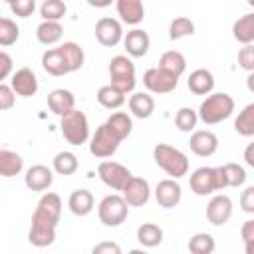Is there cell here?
Masks as SVG:
<instances>
[{
	"instance_id": "cell-22",
	"label": "cell",
	"mask_w": 254,
	"mask_h": 254,
	"mask_svg": "<svg viewBox=\"0 0 254 254\" xmlns=\"http://www.w3.org/2000/svg\"><path fill=\"white\" fill-rule=\"evenodd\" d=\"M42 67L50 73V75H65L69 73L67 69V64H65V58L64 54L60 52V48H52V50H46L44 56H42Z\"/></svg>"
},
{
	"instance_id": "cell-47",
	"label": "cell",
	"mask_w": 254,
	"mask_h": 254,
	"mask_svg": "<svg viewBox=\"0 0 254 254\" xmlns=\"http://www.w3.org/2000/svg\"><path fill=\"white\" fill-rule=\"evenodd\" d=\"M91 252H93V254H119L121 248H119V244H115V242H99V244L93 246Z\"/></svg>"
},
{
	"instance_id": "cell-35",
	"label": "cell",
	"mask_w": 254,
	"mask_h": 254,
	"mask_svg": "<svg viewBox=\"0 0 254 254\" xmlns=\"http://www.w3.org/2000/svg\"><path fill=\"white\" fill-rule=\"evenodd\" d=\"M216 248L214 238L208 232H196L190 240H189V250L192 254H212Z\"/></svg>"
},
{
	"instance_id": "cell-50",
	"label": "cell",
	"mask_w": 254,
	"mask_h": 254,
	"mask_svg": "<svg viewBox=\"0 0 254 254\" xmlns=\"http://www.w3.org/2000/svg\"><path fill=\"white\" fill-rule=\"evenodd\" d=\"M248 4H250V6H254V0H248Z\"/></svg>"
},
{
	"instance_id": "cell-19",
	"label": "cell",
	"mask_w": 254,
	"mask_h": 254,
	"mask_svg": "<svg viewBox=\"0 0 254 254\" xmlns=\"http://www.w3.org/2000/svg\"><path fill=\"white\" fill-rule=\"evenodd\" d=\"M115 6H117V14H119L121 22L129 24V26H137L145 18L143 0H115Z\"/></svg>"
},
{
	"instance_id": "cell-16",
	"label": "cell",
	"mask_w": 254,
	"mask_h": 254,
	"mask_svg": "<svg viewBox=\"0 0 254 254\" xmlns=\"http://www.w3.org/2000/svg\"><path fill=\"white\" fill-rule=\"evenodd\" d=\"M189 147L198 157H210L218 149V137L212 131H208V129H200V131H194L190 135Z\"/></svg>"
},
{
	"instance_id": "cell-41",
	"label": "cell",
	"mask_w": 254,
	"mask_h": 254,
	"mask_svg": "<svg viewBox=\"0 0 254 254\" xmlns=\"http://www.w3.org/2000/svg\"><path fill=\"white\" fill-rule=\"evenodd\" d=\"M10 10L18 18H28L36 10V0H14V2H10Z\"/></svg>"
},
{
	"instance_id": "cell-37",
	"label": "cell",
	"mask_w": 254,
	"mask_h": 254,
	"mask_svg": "<svg viewBox=\"0 0 254 254\" xmlns=\"http://www.w3.org/2000/svg\"><path fill=\"white\" fill-rule=\"evenodd\" d=\"M196 123H198V115H196V111L190 109V107H181V109L177 111V115H175V125H177V129L183 131V133L194 131Z\"/></svg>"
},
{
	"instance_id": "cell-4",
	"label": "cell",
	"mask_w": 254,
	"mask_h": 254,
	"mask_svg": "<svg viewBox=\"0 0 254 254\" xmlns=\"http://www.w3.org/2000/svg\"><path fill=\"white\" fill-rule=\"evenodd\" d=\"M60 131H62L64 139L73 147H79V145L87 143V139H89V123H87L85 113L73 107L71 111L62 115Z\"/></svg>"
},
{
	"instance_id": "cell-51",
	"label": "cell",
	"mask_w": 254,
	"mask_h": 254,
	"mask_svg": "<svg viewBox=\"0 0 254 254\" xmlns=\"http://www.w3.org/2000/svg\"><path fill=\"white\" fill-rule=\"evenodd\" d=\"M4 2H8V4H10V2H14V0H4Z\"/></svg>"
},
{
	"instance_id": "cell-38",
	"label": "cell",
	"mask_w": 254,
	"mask_h": 254,
	"mask_svg": "<svg viewBox=\"0 0 254 254\" xmlns=\"http://www.w3.org/2000/svg\"><path fill=\"white\" fill-rule=\"evenodd\" d=\"M18 38H20V28L16 26V22L10 18H0V46L2 48L14 46Z\"/></svg>"
},
{
	"instance_id": "cell-10",
	"label": "cell",
	"mask_w": 254,
	"mask_h": 254,
	"mask_svg": "<svg viewBox=\"0 0 254 254\" xmlns=\"http://www.w3.org/2000/svg\"><path fill=\"white\" fill-rule=\"evenodd\" d=\"M97 175L103 185H107L113 190H121L125 187V183L129 181L131 171L117 161H101L97 167Z\"/></svg>"
},
{
	"instance_id": "cell-20",
	"label": "cell",
	"mask_w": 254,
	"mask_h": 254,
	"mask_svg": "<svg viewBox=\"0 0 254 254\" xmlns=\"http://www.w3.org/2000/svg\"><path fill=\"white\" fill-rule=\"evenodd\" d=\"M187 85H189V89H190L194 95H208V93L214 89V75H212L208 69L198 67V69L190 71Z\"/></svg>"
},
{
	"instance_id": "cell-2",
	"label": "cell",
	"mask_w": 254,
	"mask_h": 254,
	"mask_svg": "<svg viewBox=\"0 0 254 254\" xmlns=\"http://www.w3.org/2000/svg\"><path fill=\"white\" fill-rule=\"evenodd\" d=\"M234 111V99L228 93H210L200 103L196 115L204 125H216L224 119H228Z\"/></svg>"
},
{
	"instance_id": "cell-6",
	"label": "cell",
	"mask_w": 254,
	"mask_h": 254,
	"mask_svg": "<svg viewBox=\"0 0 254 254\" xmlns=\"http://www.w3.org/2000/svg\"><path fill=\"white\" fill-rule=\"evenodd\" d=\"M109 79L111 85L121 89L125 95L135 89V65L127 56H115L109 62Z\"/></svg>"
},
{
	"instance_id": "cell-46",
	"label": "cell",
	"mask_w": 254,
	"mask_h": 254,
	"mask_svg": "<svg viewBox=\"0 0 254 254\" xmlns=\"http://www.w3.org/2000/svg\"><path fill=\"white\" fill-rule=\"evenodd\" d=\"M240 206L244 212L252 214L254 212V187H246L242 196H240Z\"/></svg>"
},
{
	"instance_id": "cell-39",
	"label": "cell",
	"mask_w": 254,
	"mask_h": 254,
	"mask_svg": "<svg viewBox=\"0 0 254 254\" xmlns=\"http://www.w3.org/2000/svg\"><path fill=\"white\" fill-rule=\"evenodd\" d=\"M65 2L64 0H44L40 6V14L44 20H56L60 22L65 16Z\"/></svg>"
},
{
	"instance_id": "cell-13",
	"label": "cell",
	"mask_w": 254,
	"mask_h": 254,
	"mask_svg": "<svg viewBox=\"0 0 254 254\" xmlns=\"http://www.w3.org/2000/svg\"><path fill=\"white\" fill-rule=\"evenodd\" d=\"M232 216V200L226 194H216L206 204V218L214 226H224Z\"/></svg>"
},
{
	"instance_id": "cell-32",
	"label": "cell",
	"mask_w": 254,
	"mask_h": 254,
	"mask_svg": "<svg viewBox=\"0 0 254 254\" xmlns=\"http://www.w3.org/2000/svg\"><path fill=\"white\" fill-rule=\"evenodd\" d=\"M218 169H220V177L224 181V187L238 189V187H242L246 183V171L238 163H226V165H222Z\"/></svg>"
},
{
	"instance_id": "cell-40",
	"label": "cell",
	"mask_w": 254,
	"mask_h": 254,
	"mask_svg": "<svg viewBox=\"0 0 254 254\" xmlns=\"http://www.w3.org/2000/svg\"><path fill=\"white\" fill-rule=\"evenodd\" d=\"M107 123H109L113 129H117L123 139H127V137L131 135V131H133V121H131V117H129L125 111H115V113H111V115L107 117Z\"/></svg>"
},
{
	"instance_id": "cell-43",
	"label": "cell",
	"mask_w": 254,
	"mask_h": 254,
	"mask_svg": "<svg viewBox=\"0 0 254 254\" xmlns=\"http://www.w3.org/2000/svg\"><path fill=\"white\" fill-rule=\"evenodd\" d=\"M16 103V93L10 85H6L4 81H0V111H8L12 109Z\"/></svg>"
},
{
	"instance_id": "cell-52",
	"label": "cell",
	"mask_w": 254,
	"mask_h": 254,
	"mask_svg": "<svg viewBox=\"0 0 254 254\" xmlns=\"http://www.w3.org/2000/svg\"><path fill=\"white\" fill-rule=\"evenodd\" d=\"M0 18H2V16H0Z\"/></svg>"
},
{
	"instance_id": "cell-17",
	"label": "cell",
	"mask_w": 254,
	"mask_h": 254,
	"mask_svg": "<svg viewBox=\"0 0 254 254\" xmlns=\"http://www.w3.org/2000/svg\"><path fill=\"white\" fill-rule=\"evenodd\" d=\"M24 183L30 190H36V192H42V190H48L54 183V173L50 167L46 165H32L26 175H24Z\"/></svg>"
},
{
	"instance_id": "cell-24",
	"label": "cell",
	"mask_w": 254,
	"mask_h": 254,
	"mask_svg": "<svg viewBox=\"0 0 254 254\" xmlns=\"http://www.w3.org/2000/svg\"><path fill=\"white\" fill-rule=\"evenodd\" d=\"M129 111L137 117V119H147L153 115L155 111V99L153 95L149 93H143V91H137L129 97Z\"/></svg>"
},
{
	"instance_id": "cell-15",
	"label": "cell",
	"mask_w": 254,
	"mask_h": 254,
	"mask_svg": "<svg viewBox=\"0 0 254 254\" xmlns=\"http://www.w3.org/2000/svg\"><path fill=\"white\" fill-rule=\"evenodd\" d=\"M155 198H157L159 206L175 208L181 202V198H183V190H181V185L177 183V179H163V181H159V185L155 189Z\"/></svg>"
},
{
	"instance_id": "cell-7",
	"label": "cell",
	"mask_w": 254,
	"mask_h": 254,
	"mask_svg": "<svg viewBox=\"0 0 254 254\" xmlns=\"http://www.w3.org/2000/svg\"><path fill=\"white\" fill-rule=\"evenodd\" d=\"M190 190L196 196H206L212 194L214 190H222L224 181L220 177V169L218 167H198L192 175H190Z\"/></svg>"
},
{
	"instance_id": "cell-49",
	"label": "cell",
	"mask_w": 254,
	"mask_h": 254,
	"mask_svg": "<svg viewBox=\"0 0 254 254\" xmlns=\"http://www.w3.org/2000/svg\"><path fill=\"white\" fill-rule=\"evenodd\" d=\"M111 2L113 0H87V4L93 8H107V6H111Z\"/></svg>"
},
{
	"instance_id": "cell-29",
	"label": "cell",
	"mask_w": 254,
	"mask_h": 254,
	"mask_svg": "<svg viewBox=\"0 0 254 254\" xmlns=\"http://www.w3.org/2000/svg\"><path fill=\"white\" fill-rule=\"evenodd\" d=\"M97 101L101 107L105 109H117L125 103V93L121 89H117L115 85H101L97 89Z\"/></svg>"
},
{
	"instance_id": "cell-42",
	"label": "cell",
	"mask_w": 254,
	"mask_h": 254,
	"mask_svg": "<svg viewBox=\"0 0 254 254\" xmlns=\"http://www.w3.org/2000/svg\"><path fill=\"white\" fill-rule=\"evenodd\" d=\"M238 64H240L242 69L254 71V46L252 44H244V48H240V52H238Z\"/></svg>"
},
{
	"instance_id": "cell-33",
	"label": "cell",
	"mask_w": 254,
	"mask_h": 254,
	"mask_svg": "<svg viewBox=\"0 0 254 254\" xmlns=\"http://www.w3.org/2000/svg\"><path fill=\"white\" fill-rule=\"evenodd\" d=\"M234 131L242 137L254 135V103H248L234 119Z\"/></svg>"
},
{
	"instance_id": "cell-34",
	"label": "cell",
	"mask_w": 254,
	"mask_h": 254,
	"mask_svg": "<svg viewBox=\"0 0 254 254\" xmlns=\"http://www.w3.org/2000/svg\"><path fill=\"white\" fill-rule=\"evenodd\" d=\"M54 171L58 175H64V177H69L77 171L79 163H77V157L71 153V151H60L56 157H54Z\"/></svg>"
},
{
	"instance_id": "cell-25",
	"label": "cell",
	"mask_w": 254,
	"mask_h": 254,
	"mask_svg": "<svg viewBox=\"0 0 254 254\" xmlns=\"http://www.w3.org/2000/svg\"><path fill=\"white\" fill-rule=\"evenodd\" d=\"M64 36V26L56 20H44L38 28H36V38L40 44L44 46H52V44H58Z\"/></svg>"
},
{
	"instance_id": "cell-14",
	"label": "cell",
	"mask_w": 254,
	"mask_h": 254,
	"mask_svg": "<svg viewBox=\"0 0 254 254\" xmlns=\"http://www.w3.org/2000/svg\"><path fill=\"white\" fill-rule=\"evenodd\" d=\"M10 87L20 97H32L38 91V77L30 67H20V69H16L12 73Z\"/></svg>"
},
{
	"instance_id": "cell-3",
	"label": "cell",
	"mask_w": 254,
	"mask_h": 254,
	"mask_svg": "<svg viewBox=\"0 0 254 254\" xmlns=\"http://www.w3.org/2000/svg\"><path fill=\"white\" fill-rule=\"evenodd\" d=\"M153 159L171 179H181V177H185L189 173V159H187V155L183 151L167 145V143L155 145Z\"/></svg>"
},
{
	"instance_id": "cell-45",
	"label": "cell",
	"mask_w": 254,
	"mask_h": 254,
	"mask_svg": "<svg viewBox=\"0 0 254 254\" xmlns=\"http://www.w3.org/2000/svg\"><path fill=\"white\" fill-rule=\"evenodd\" d=\"M12 69H14L12 56L0 50V81H4L6 77H10L12 75Z\"/></svg>"
},
{
	"instance_id": "cell-9",
	"label": "cell",
	"mask_w": 254,
	"mask_h": 254,
	"mask_svg": "<svg viewBox=\"0 0 254 254\" xmlns=\"http://www.w3.org/2000/svg\"><path fill=\"white\" fill-rule=\"evenodd\" d=\"M143 83H145V87H147L151 93L163 95V93H171V91L177 87L179 77L157 65V67H149V69L143 73Z\"/></svg>"
},
{
	"instance_id": "cell-23",
	"label": "cell",
	"mask_w": 254,
	"mask_h": 254,
	"mask_svg": "<svg viewBox=\"0 0 254 254\" xmlns=\"http://www.w3.org/2000/svg\"><path fill=\"white\" fill-rule=\"evenodd\" d=\"M93 204H95L93 194H91L87 189H77V190H73V192L69 194V198H67V206H69V210H71L75 216H85V214H89V212L93 210Z\"/></svg>"
},
{
	"instance_id": "cell-12",
	"label": "cell",
	"mask_w": 254,
	"mask_h": 254,
	"mask_svg": "<svg viewBox=\"0 0 254 254\" xmlns=\"http://www.w3.org/2000/svg\"><path fill=\"white\" fill-rule=\"evenodd\" d=\"M121 192H123L121 194L123 200L129 206H143V204H147V200L151 196V187H149V183L145 179L131 175L129 181L125 183V187L121 189Z\"/></svg>"
},
{
	"instance_id": "cell-27",
	"label": "cell",
	"mask_w": 254,
	"mask_h": 254,
	"mask_svg": "<svg viewBox=\"0 0 254 254\" xmlns=\"http://www.w3.org/2000/svg\"><path fill=\"white\" fill-rule=\"evenodd\" d=\"M232 36L240 44L254 42V14H244L232 24Z\"/></svg>"
},
{
	"instance_id": "cell-18",
	"label": "cell",
	"mask_w": 254,
	"mask_h": 254,
	"mask_svg": "<svg viewBox=\"0 0 254 254\" xmlns=\"http://www.w3.org/2000/svg\"><path fill=\"white\" fill-rule=\"evenodd\" d=\"M123 46L127 50L129 56L133 58H143L147 52H149V46H151V40H149V34L145 30H139V28H133L131 32H127L123 36Z\"/></svg>"
},
{
	"instance_id": "cell-28",
	"label": "cell",
	"mask_w": 254,
	"mask_h": 254,
	"mask_svg": "<svg viewBox=\"0 0 254 254\" xmlns=\"http://www.w3.org/2000/svg\"><path fill=\"white\" fill-rule=\"evenodd\" d=\"M159 67H163V69H167L169 73L181 77V75L185 73V69H187V60H185V56H183L181 52L169 50V52H165V54L159 58Z\"/></svg>"
},
{
	"instance_id": "cell-26",
	"label": "cell",
	"mask_w": 254,
	"mask_h": 254,
	"mask_svg": "<svg viewBox=\"0 0 254 254\" xmlns=\"http://www.w3.org/2000/svg\"><path fill=\"white\" fill-rule=\"evenodd\" d=\"M22 169H24V159L18 153L10 149H0V177L6 179L16 177L22 173Z\"/></svg>"
},
{
	"instance_id": "cell-31",
	"label": "cell",
	"mask_w": 254,
	"mask_h": 254,
	"mask_svg": "<svg viewBox=\"0 0 254 254\" xmlns=\"http://www.w3.org/2000/svg\"><path fill=\"white\" fill-rule=\"evenodd\" d=\"M60 52H62L64 58H65V64H67L69 73H71V71H77V69L83 67L85 54H83V50H81L75 42H64V44L60 46Z\"/></svg>"
},
{
	"instance_id": "cell-21",
	"label": "cell",
	"mask_w": 254,
	"mask_h": 254,
	"mask_svg": "<svg viewBox=\"0 0 254 254\" xmlns=\"http://www.w3.org/2000/svg\"><path fill=\"white\" fill-rule=\"evenodd\" d=\"M48 107L56 113V115H65L67 111H71L73 107H75V97H73V93L69 91V89H64V87H60V89H54V91H50V95H48Z\"/></svg>"
},
{
	"instance_id": "cell-44",
	"label": "cell",
	"mask_w": 254,
	"mask_h": 254,
	"mask_svg": "<svg viewBox=\"0 0 254 254\" xmlns=\"http://www.w3.org/2000/svg\"><path fill=\"white\" fill-rule=\"evenodd\" d=\"M240 234H242V240H244V248H246V254H252V244H254V220H246L240 228Z\"/></svg>"
},
{
	"instance_id": "cell-5",
	"label": "cell",
	"mask_w": 254,
	"mask_h": 254,
	"mask_svg": "<svg viewBox=\"0 0 254 254\" xmlns=\"http://www.w3.org/2000/svg\"><path fill=\"white\" fill-rule=\"evenodd\" d=\"M121 141H123L121 133H119L117 129H113V127L105 121V123H101V125L95 129V133L91 135V139H89V151H91V155L97 157V159H107V157H111V155L117 151V147H119Z\"/></svg>"
},
{
	"instance_id": "cell-11",
	"label": "cell",
	"mask_w": 254,
	"mask_h": 254,
	"mask_svg": "<svg viewBox=\"0 0 254 254\" xmlns=\"http://www.w3.org/2000/svg\"><path fill=\"white\" fill-rule=\"evenodd\" d=\"M95 38L101 46L105 48H113L117 46L121 40H123V28H121V22L117 18H99L95 22Z\"/></svg>"
},
{
	"instance_id": "cell-48",
	"label": "cell",
	"mask_w": 254,
	"mask_h": 254,
	"mask_svg": "<svg viewBox=\"0 0 254 254\" xmlns=\"http://www.w3.org/2000/svg\"><path fill=\"white\" fill-rule=\"evenodd\" d=\"M252 151H254V143H250L246 147V151H244V161H246L248 167H254V155H252Z\"/></svg>"
},
{
	"instance_id": "cell-36",
	"label": "cell",
	"mask_w": 254,
	"mask_h": 254,
	"mask_svg": "<svg viewBox=\"0 0 254 254\" xmlns=\"http://www.w3.org/2000/svg\"><path fill=\"white\" fill-rule=\"evenodd\" d=\"M192 34H194V22L187 16L175 18L169 26V38L171 40H181V38H187V36H192Z\"/></svg>"
},
{
	"instance_id": "cell-8",
	"label": "cell",
	"mask_w": 254,
	"mask_h": 254,
	"mask_svg": "<svg viewBox=\"0 0 254 254\" xmlns=\"http://www.w3.org/2000/svg\"><path fill=\"white\" fill-rule=\"evenodd\" d=\"M129 214V204L123 200L121 194H107L101 198L97 206V216L101 224L105 226H119L127 220Z\"/></svg>"
},
{
	"instance_id": "cell-30",
	"label": "cell",
	"mask_w": 254,
	"mask_h": 254,
	"mask_svg": "<svg viewBox=\"0 0 254 254\" xmlns=\"http://www.w3.org/2000/svg\"><path fill=\"white\" fill-rule=\"evenodd\" d=\"M137 240L145 248H155L163 242V228L153 222H145L137 228Z\"/></svg>"
},
{
	"instance_id": "cell-1",
	"label": "cell",
	"mask_w": 254,
	"mask_h": 254,
	"mask_svg": "<svg viewBox=\"0 0 254 254\" xmlns=\"http://www.w3.org/2000/svg\"><path fill=\"white\" fill-rule=\"evenodd\" d=\"M62 216V198L56 192H46L40 200L38 206L32 214V224L28 232L30 244L38 248H46L54 244L56 240V228Z\"/></svg>"
}]
</instances>
